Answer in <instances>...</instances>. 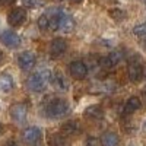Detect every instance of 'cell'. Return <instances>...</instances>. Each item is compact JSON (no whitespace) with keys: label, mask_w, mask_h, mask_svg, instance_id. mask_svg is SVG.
Returning a JSON list of instances; mask_svg holds the SVG:
<instances>
[{"label":"cell","mask_w":146,"mask_h":146,"mask_svg":"<svg viewBox=\"0 0 146 146\" xmlns=\"http://www.w3.org/2000/svg\"><path fill=\"white\" fill-rule=\"evenodd\" d=\"M45 113L50 118H60L69 113V104L64 100L54 98L45 105Z\"/></svg>","instance_id":"1"},{"label":"cell","mask_w":146,"mask_h":146,"mask_svg":"<svg viewBox=\"0 0 146 146\" xmlns=\"http://www.w3.org/2000/svg\"><path fill=\"white\" fill-rule=\"evenodd\" d=\"M48 80H50V73L47 70H40V72H36V73L29 76L28 86L34 92H41L42 89H45Z\"/></svg>","instance_id":"2"},{"label":"cell","mask_w":146,"mask_h":146,"mask_svg":"<svg viewBox=\"0 0 146 146\" xmlns=\"http://www.w3.org/2000/svg\"><path fill=\"white\" fill-rule=\"evenodd\" d=\"M25 21H27V12H25V9H23V7H15L9 13V16H7L9 25L13 27V28L21 27Z\"/></svg>","instance_id":"3"},{"label":"cell","mask_w":146,"mask_h":146,"mask_svg":"<svg viewBox=\"0 0 146 146\" xmlns=\"http://www.w3.org/2000/svg\"><path fill=\"white\" fill-rule=\"evenodd\" d=\"M9 114L12 117V120L16 121V123H23L27 118V114H28V108L25 104H21V102H16L10 107L9 110Z\"/></svg>","instance_id":"4"},{"label":"cell","mask_w":146,"mask_h":146,"mask_svg":"<svg viewBox=\"0 0 146 146\" xmlns=\"http://www.w3.org/2000/svg\"><path fill=\"white\" fill-rule=\"evenodd\" d=\"M69 70H70V75L75 79H78V80L85 79L86 75H88V67H86V64H85L83 62H80V60L72 62L70 66H69Z\"/></svg>","instance_id":"5"},{"label":"cell","mask_w":146,"mask_h":146,"mask_svg":"<svg viewBox=\"0 0 146 146\" xmlns=\"http://www.w3.org/2000/svg\"><path fill=\"white\" fill-rule=\"evenodd\" d=\"M0 41H2V44H5L7 48H18L22 42L21 36L15 32H12V31H3L0 34Z\"/></svg>","instance_id":"6"},{"label":"cell","mask_w":146,"mask_h":146,"mask_svg":"<svg viewBox=\"0 0 146 146\" xmlns=\"http://www.w3.org/2000/svg\"><path fill=\"white\" fill-rule=\"evenodd\" d=\"M66 50H67V42L63 38H54L50 44V54L54 58L62 57L66 53Z\"/></svg>","instance_id":"7"},{"label":"cell","mask_w":146,"mask_h":146,"mask_svg":"<svg viewBox=\"0 0 146 146\" xmlns=\"http://www.w3.org/2000/svg\"><path fill=\"white\" fill-rule=\"evenodd\" d=\"M22 139H23V142L28 143V145H35L36 142L41 139V130L38 127H28V129L23 130Z\"/></svg>","instance_id":"8"},{"label":"cell","mask_w":146,"mask_h":146,"mask_svg":"<svg viewBox=\"0 0 146 146\" xmlns=\"http://www.w3.org/2000/svg\"><path fill=\"white\" fill-rule=\"evenodd\" d=\"M35 56H34V53H31V51H23L21 56H19V58H18V63H19V66H21V69L22 70H31V69H34V66H35Z\"/></svg>","instance_id":"9"},{"label":"cell","mask_w":146,"mask_h":146,"mask_svg":"<svg viewBox=\"0 0 146 146\" xmlns=\"http://www.w3.org/2000/svg\"><path fill=\"white\" fill-rule=\"evenodd\" d=\"M73 28H75V21H73V18L69 13L62 10L60 19H58V29L63 31V32H72Z\"/></svg>","instance_id":"10"},{"label":"cell","mask_w":146,"mask_h":146,"mask_svg":"<svg viewBox=\"0 0 146 146\" xmlns=\"http://www.w3.org/2000/svg\"><path fill=\"white\" fill-rule=\"evenodd\" d=\"M127 75H129V79L131 82H135V83L139 82L142 79V76H143V67H142V64L137 63V62H131L129 64V67H127Z\"/></svg>","instance_id":"11"},{"label":"cell","mask_w":146,"mask_h":146,"mask_svg":"<svg viewBox=\"0 0 146 146\" xmlns=\"http://www.w3.org/2000/svg\"><path fill=\"white\" fill-rule=\"evenodd\" d=\"M120 60H121V54L117 53V51H114V53H110V54H107L105 57H102V58L100 60V63H101V66L105 67V69H113V67H115V66L120 63Z\"/></svg>","instance_id":"12"},{"label":"cell","mask_w":146,"mask_h":146,"mask_svg":"<svg viewBox=\"0 0 146 146\" xmlns=\"http://www.w3.org/2000/svg\"><path fill=\"white\" fill-rule=\"evenodd\" d=\"M62 131H63L64 136H75L80 131V124L78 121H67V123L63 124Z\"/></svg>","instance_id":"13"},{"label":"cell","mask_w":146,"mask_h":146,"mask_svg":"<svg viewBox=\"0 0 146 146\" xmlns=\"http://www.w3.org/2000/svg\"><path fill=\"white\" fill-rule=\"evenodd\" d=\"M118 136L114 131H105L101 136V145L102 146H118Z\"/></svg>","instance_id":"14"},{"label":"cell","mask_w":146,"mask_h":146,"mask_svg":"<svg viewBox=\"0 0 146 146\" xmlns=\"http://www.w3.org/2000/svg\"><path fill=\"white\" fill-rule=\"evenodd\" d=\"M85 115L91 120H101L104 117V110L100 105H91L85 110Z\"/></svg>","instance_id":"15"},{"label":"cell","mask_w":146,"mask_h":146,"mask_svg":"<svg viewBox=\"0 0 146 146\" xmlns=\"http://www.w3.org/2000/svg\"><path fill=\"white\" fill-rule=\"evenodd\" d=\"M13 89V79L9 73H2L0 75V91L2 92H10Z\"/></svg>","instance_id":"16"},{"label":"cell","mask_w":146,"mask_h":146,"mask_svg":"<svg viewBox=\"0 0 146 146\" xmlns=\"http://www.w3.org/2000/svg\"><path fill=\"white\" fill-rule=\"evenodd\" d=\"M140 105H142V102L137 96H130L127 100V102L124 104V114H131V113L137 111L140 108Z\"/></svg>","instance_id":"17"},{"label":"cell","mask_w":146,"mask_h":146,"mask_svg":"<svg viewBox=\"0 0 146 146\" xmlns=\"http://www.w3.org/2000/svg\"><path fill=\"white\" fill-rule=\"evenodd\" d=\"M54 83H56V86L60 91H67L69 89V82H67L66 76L63 75V73H60V72L54 73Z\"/></svg>","instance_id":"18"},{"label":"cell","mask_w":146,"mask_h":146,"mask_svg":"<svg viewBox=\"0 0 146 146\" xmlns=\"http://www.w3.org/2000/svg\"><path fill=\"white\" fill-rule=\"evenodd\" d=\"M108 15L111 16V19H114L115 22H121L123 19H126V12L123 9H118V7H113L108 10Z\"/></svg>","instance_id":"19"},{"label":"cell","mask_w":146,"mask_h":146,"mask_svg":"<svg viewBox=\"0 0 146 146\" xmlns=\"http://www.w3.org/2000/svg\"><path fill=\"white\" fill-rule=\"evenodd\" d=\"M67 139L64 135H53L50 137V146H67Z\"/></svg>","instance_id":"20"},{"label":"cell","mask_w":146,"mask_h":146,"mask_svg":"<svg viewBox=\"0 0 146 146\" xmlns=\"http://www.w3.org/2000/svg\"><path fill=\"white\" fill-rule=\"evenodd\" d=\"M38 27H40L41 31H48V28H50V23H48V18L45 16V13L41 15V16L38 18Z\"/></svg>","instance_id":"21"},{"label":"cell","mask_w":146,"mask_h":146,"mask_svg":"<svg viewBox=\"0 0 146 146\" xmlns=\"http://www.w3.org/2000/svg\"><path fill=\"white\" fill-rule=\"evenodd\" d=\"M133 34L142 36V38H146V23H140V25L133 28Z\"/></svg>","instance_id":"22"},{"label":"cell","mask_w":146,"mask_h":146,"mask_svg":"<svg viewBox=\"0 0 146 146\" xmlns=\"http://www.w3.org/2000/svg\"><path fill=\"white\" fill-rule=\"evenodd\" d=\"M85 146H100V140L95 139V137H88L86 143H85Z\"/></svg>","instance_id":"23"},{"label":"cell","mask_w":146,"mask_h":146,"mask_svg":"<svg viewBox=\"0 0 146 146\" xmlns=\"http://www.w3.org/2000/svg\"><path fill=\"white\" fill-rule=\"evenodd\" d=\"M23 5L28 7H34L36 5V0H23Z\"/></svg>","instance_id":"24"},{"label":"cell","mask_w":146,"mask_h":146,"mask_svg":"<svg viewBox=\"0 0 146 146\" xmlns=\"http://www.w3.org/2000/svg\"><path fill=\"white\" fill-rule=\"evenodd\" d=\"M13 2H15V0H0V5H2V6H9Z\"/></svg>","instance_id":"25"},{"label":"cell","mask_w":146,"mask_h":146,"mask_svg":"<svg viewBox=\"0 0 146 146\" xmlns=\"http://www.w3.org/2000/svg\"><path fill=\"white\" fill-rule=\"evenodd\" d=\"M5 146H19V145H18L16 142H13V140H10V142H7Z\"/></svg>","instance_id":"26"},{"label":"cell","mask_w":146,"mask_h":146,"mask_svg":"<svg viewBox=\"0 0 146 146\" xmlns=\"http://www.w3.org/2000/svg\"><path fill=\"white\" fill-rule=\"evenodd\" d=\"M3 62V53H2V50H0V63Z\"/></svg>","instance_id":"27"},{"label":"cell","mask_w":146,"mask_h":146,"mask_svg":"<svg viewBox=\"0 0 146 146\" xmlns=\"http://www.w3.org/2000/svg\"><path fill=\"white\" fill-rule=\"evenodd\" d=\"M143 129L146 130V120H145V123H143Z\"/></svg>","instance_id":"28"},{"label":"cell","mask_w":146,"mask_h":146,"mask_svg":"<svg viewBox=\"0 0 146 146\" xmlns=\"http://www.w3.org/2000/svg\"><path fill=\"white\" fill-rule=\"evenodd\" d=\"M73 2H82V0H73Z\"/></svg>","instance_id":"29"},{"label":"cell","mask_w":146,"mask_h":146,"mask_svg":"<svg viewBox=\"0 0 146 146\" xmlns=\"http://www.w3.org/2000/svg\"><path fill=\"white\" fill-rule=\"evenodd\" d=\"M143 95H145V100H146V92H145V94H143Z\"/></svg>","instance_id":"30"},{"label":"cell","mask_w":146,"mask_h":146,"mask_svg":"<svg viewBox=\"0 0 146 146\" xmlns=\"http://www.w3.org/2000/svg\"><path fill=\"white\" fill-rule=\"evenodd\" d=\"M0 133H2V126H0Z\"/></svg>","instance_id":"31"}]
</instances>
